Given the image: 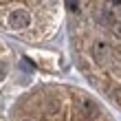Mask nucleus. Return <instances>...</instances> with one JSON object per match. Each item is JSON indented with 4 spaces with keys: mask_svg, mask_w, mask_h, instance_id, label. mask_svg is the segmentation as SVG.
Returning a JSON list of instances; mask_svg holds the SVG:
<instances>
[{
    "mask_svg": "<svg viewBox=\"0 0 121 121\" xmlns=\"http://www.w3.org/2000/svg\"><path fill=\"white\" fill-rule=\"evenodd\" d=\"M95 115H97V106H95L92 99H88V97H77L75 99V117L88 121V119H95Z\"/></svg>",
    "mask_w": 121,
    "mask_h": 121,
    "instance_id": "1",
    "label": "nucleus"
},
{
    "mask_svg": "<svg viewBox=\"0 0 121 121\" xmlns=\"http://www.w3.org/2000/svg\"><path fill=\"white\" fill-rule=\"evenodd\" d=\"M90 51H92V57H95V62L99 66H106V64L112 60V48L108 46V42H104V40H95Z\"/></svg>",
    "mask_w": 121,
    "mask_h": 121,
    "instance_id": "2",
    "label": "nucleus"
},
{
    "mask_svg": "<svg viewBox=\"0 0 121 121\" xmlns=\"http://www.w3.org/2000/svg\"><path fill=\"white\" fill-rule=\"evenodd\" d=\"M29 24H31V13H29V11H24V9H16V11H11V13H9V26H11V29L22 31V29H26Z\"/></svg>",
    "mask_w": 121,
    "mask_h": 121,
    "instance_id": "3",
    "label": "nucleus"
},
{
    "mask_svg": "<svg viewBox=\"0 0 121 121\" xmlns=\"http://www.w3.org/2000/svg\"><path fill=\"white\" fill-rule=\"evenodd\" d=\"M101 22L108 24V26H112V24H115V13H112L110 9H104L101 11Z\"/></svg>",
    "mask_w": 121,
    "mask_h": 121,
    "instance_id": "4",
    "label": "nucleus"
},
{
    "mask_svg": "<svg viewBox=\"0 0 121 121\" xmlns=\"http://www.w3.org/2000/svg\"><path fill=\"white\" fill-rule=\"evenodd\" d=\"M66 7L70 13H79V0H66Z\"/></svg>",
    "mask_w": 121,
    "mask_h": 121,
    "instance_id": "5",
    "label": "nucleus"
},
{
    "mask_svg": "<svg viewBox=\"0 0 121 121\" xmlns=\"http://www.w3.org/2000/svg\"><path fill=\"white\" fill-rule=\"evenodd\" d=\"M20 66H22V70H26V73H31V70H33V64L29 60H22V62H20Z\"/></svg>",
    "mask_w": 121,
    "mask_h": 121,
    "instance_id": "6",
    "label": "nucleus"
},
{
    "mask_svg": "<svg viewBox=\"0 0 121 121\" xmlns=\"http://www.w3.org/2000/svg\"><path fill=\"white\" fill-rule=\"evenodd\" d=\"M112 97H115L117 101L121 104V88H119V86H117V88H112Z\"/></svg>",
    "mask_w": 121,
    "mask_h": 121,
    "instance_id": "7",
    "label": "nucleus"
},
{
    "mask_svg": "<svg viewBox=\"0 0 121 121\" xmlns=\"http://www.w3.org/2000/svg\"><path fill=\"white\" fill-rule=\"evenodd\" d=\"M4 77H7V64H2V62H0V82H2Z\"/></svg>",
    "mask_w": 121,
    "mask_h": 121,
    "instance_id": "8",
    "label": "nucleus"
},
{
    "mask_svg": "<svg viewBox=\"0 0 121 121\" xmlns=\"http://www.w3.org/2000/svg\"><path fill=\"white\" fill-rule=\"evenodd\" d=\"M110 2H112V4H121V0H110Z\"/></svg>",
    "mask_w": 121,
    "mask_h": 121,
    "instance_id": "9",
    "label": "nucleus"
},
{
    "mask_svg": "<svg viewBox=\"0 0 121 121\" xmlns=\"http://www.w3.org/2000/svg\"><path fill=\"white\" fill-rule=\"evenodd\" d=\"M117 33H119V35H121V24H119V26H117Z\"/></svg>",
    "mask_w": 121,
    "mask_h": 121,
    "instance_id": "10",
    "label": "nucleus"
},
{
    "mask_svg": "<svg viewBox=\"0 0 121 121\" xmlns=\"http://www.w3.org/2000/svg\"><path fill=\"white\" fill-rule=\"evenodd\" d=\"M20 121H31V119H20Z\"/></svg>",
    "mask_w": 121,
    "mask_h": 121,
    "instance_id": "11",
    "label": "nucleus"
}]
</instances>
